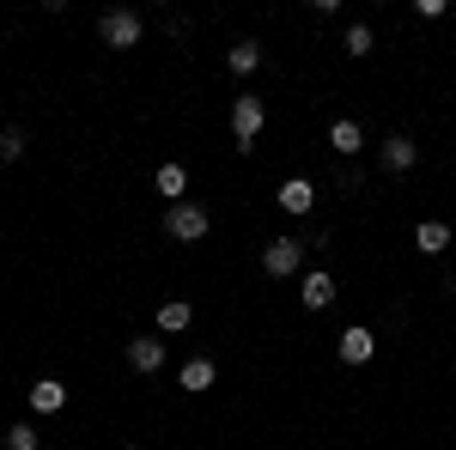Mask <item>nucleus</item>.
<instances>
[{
  "instance_id": "1",
  "label": "nucleus",
  "mask_w": 456,
  "mask_h": 450,
  "mask_svg": "<svg viewBox=\"0 0 456 450\" xmlns=\"http://www.w3.org/2000/svg\"><path fill=\"white\" fill-rule=\"evenodd\" d=\"M165 238L201 243V238H208V213L195 208V201H176V208H165Z\"/></svg>"
},
{
  "instance_id": "2",
  "label": "nucleus",
  "mask_w": 456,
  "mask_h": 450,
  "mask_svg": "<svg viewBox=\"0 0 456 450\" xmlns=\"http://www.w3.org/2000/svg\"><path fill=\"white\" fill-rule=\"evenodd\" d=\"M262 122H268V110H262V98H238L232 104V135H238V152H249L256 146V135H262Z\"/></svg>"
},
{
  "instance_id": "3",
  "label": "nucleus",
  "mask_w": 456,
  "mask_h": 450,
  "mask_svg": "<svg viewBox=\"0 0 456 450\" xmlns=\"http://www.w3.org/2000/svg\"><path fill=\"white\" fill-rule=\"evenodd\" d=\"M298 262H305V243L298 238H274L268 250H262V274H274V280L298 274Z\"/></svg>"
},
{
  "instance_id": "4",
  "label": "nucleus",
  "mask_w": 456,
  "mask_h": 450,
  "mask_svg": "<svg viewBox=\"0 0 456 450\" xmlns=\"http://www.w3.org/2000/svg\"><path fill=\"white\" fill-rule=\"evenodd\" d=\"M98 37H104L110 49H134V43H141V19H134V12H104V19H98Z\"/></svg>"
},
{
  "instance_id": "5",
  "label": "nucleus",
  "mask_w": 456,
  "mask_h": 450,
  "mask_svg": "<svg viewBox=\"0 0 456 450\" xmlns=\"http://www.w3.org/2000/svg\"><path fill=\"white\" fill-rule=\"evenodd\" d=\"M31 408L37 414H61V408H68V383L61 378H37L31 383Z\"/></svg>"
},
{
  "instance_id": "6",
  "label": "nucleus",
  "mask_w": 456,
  "mask_h": 450,
  "mask_svg": "<svg viewBox=\"0 0 456 450\" xmlns=\"http://www.w3.org/2000/svg\"><path fill=\"white\" fill-rule=\"evenodd\" d=\"M128 365H134V372H159V365H165V341H159V335H134V341H128Z\"/></svg>"
},
{
  "instance_id": "7",
  "label": "nucleus",
  "mask_w": 456,
  "mask_h": 450,
  "mask_svg": "<svg viewBox=\"0 0 456 450\" xmlns=\"http://www.w3.org/2000/svg\"><path fill=\"white\" fill-rule=\"evenodd\" d=\"M371 353H378V335H371V329H359V323H353L347 335H341V359H347V365H365V359H371Z\"/></svg>"
},
{
  "instance_id": "8",
  "label": "nucleus",
  "mask_w": 456,
  "mask_h": 450,
  "mask_svg": "<svg viewBox=\"0 0 456 450\" xmlns=\"http://www.w3.org/2000/svg\"><path fill=\"white\" fill-rule=\"evenodd\" d=\"M378 159H384V171H414V159H420V152H414V140H408V135H389Z\"/></svg>"
},
{
  "instance_id": "9",
  "label": "nucleus",
  "mask_w": 456,
  "mask_h": 450,
  "mask_svg": "<svg viewBox=\"0 0 456 450\" xmlns=\"http://www.w3.org/2000/svg\"><path fill=\"white\" fill-rule=\"evenodd\" d=\"M281 208H286V213H311V208H316L311 176H292V183H281Z\"/></svg>"
},
{
  "instance_id": "10",
  "label": "nucleus",
  "mask_w": 456,
  "mask_h": 450,
  "mask_svg": "<svg viewBox=\"0 0 456 450\" xmlns=\"http://www.w3.org/2000/svg\"><path fill=\"white\" fill-rule=\"evenodd\" d=\"M298 299H305V311H329V305H335V280H329V274H311Z\"/></svg>"
},
{
  "instance_id": "11",
  "label": "nucleus",
  "mask_w": 456,
  "mask_h": 450,
  "mask_svg": "<svg viewBox=\"0 0 456 450\" xmlns=\"http://www.w3.org/2000/svg\"><path fill=\"white\" fill-rule=\"evenodd\" d=\"M414 243H420L426 256H444V250H451V225H444V219H426L420 232H414Z\"/></svg>"
},
{
  "instance_id": "12",
  "label": "nucleus",
  "mask_w": 456,
  "mask_h": 450,
  "mask_svg": "<svg viewBox=\"0 0 456 450\" xmlns=\"http://www.w3.org/2000/svg\"><path fill=\"white\" fill-rule=\"evenodd\" d=\"M183 189H189V171H183V165H159V195H165V201H183Z\"/></svg>"
},
{
  "instance_id": "13",
  "label": "nucleus",
  "mask_w": 456,
  "mask_h": 450,
  "mask_svg": "<svg viewBox=\"0 0 456 450\" xmlns=\"http://www.w3.org/2000/svg\"><path fill=\"white\" fill-rule=\"evenodd\" d=\"M189 305H183V299H165V305H159V329H165V335H183V329H189Z\"/></svg>"
},
{
  "instance_id": "14",
  "label": "nucleus",
  "mask_w": 456,
  "mask_h": 450,
  "mask_svg": "<svg viewBox=\"0 0 456 450\" xmlns=\"http://www.w3.org/2000/svg\"><path fill=\"white\" fill-rule=\"evenodd\" d=\"M225 61H232V73H256V68H262V43H232Z\"/></svg>"
},
{
  "instance_id": "15",
  "label": "nucleus",
  "mask_w": 456,
  "mask_h": 450,
  "mask_svg": "<svg viewBox=\"0 0 456 450\" xmlns=\"http://www.w3.org/2000/svg\"><path fill=\"white\" fill-rule=\"evenodd\" d=\"M329 146H335V152H359V146H365L359 122H335V128H329Z\"/></svg>"
},
{
  "instance_id": "16",
  "label": "nucleus",
  "mask_w": 456,
  "mask_h": 450,
  "mask_svg": "<svg viewBox=\"0 0 456 450\" xmlns=\"http://www.w3.org/2000/svg\"><path fill=\"white\" fill-rule=\"evenodd\" d=\"M183 389H213V359H189L183 365Z\"/></svg>"
},
{
  "instance_id": "17",
  "label": "nucleus",
  "mask_w": 456,
  "mask_h": 450,
  "mask_svg": "<svg viewBox=\"0 0 456 450\" xmlns=\"http://www.w3.org/2000/svg\"><path fill=\"white\" fill-rule=\"evenodd\" d=\"M347 55H371V25H347Z\"/></svg>"
},
{
  "instance_id": "18",
  "label": "nucleus",
  "mask_w": 456,
  "mask_h": 450,
  "mask_svg": "<svg viewBox=\"0 0 456 450\" xmlns=\"http://www.w3.org/2000/svg\"><path fill=\"white\" fill-rule=\"evenodd\" d=\"M43 445V438H37L31 426H12V432H6V450H37Z\"/></svg>"
},
{
  "instance_id": "19",
  "label": "nucleus",
  "mask_w": 456,
  "mask_h": 450,
  "mask_svg": "<svg viewBox=\"0 0 456 450\" xmlns=\"http://www.w3.org/2000/svg\"><path fill=\"white\" fill-rule=\"evenodd\" d=\"M19 152H25V135H19V128L0 135V159H6V165H19Z\"/></svg>"
},
{
  "instance_id": "20",
  "label": "nucleus",
  "mask_w": 456,
  "mask_h": 450,
  "mask_svg": "<svg viewBox=\"0 0 456 450\" xmlns=\"http://www.w3.org/2000/svg\"><path fill=\"white\" fill-rule=\"evenodd\" d=\"M128 450H134V445H128Z\"/></svg>"
}]
</instances>
